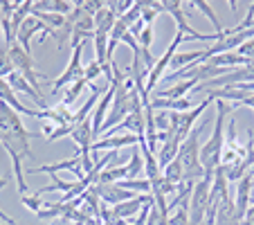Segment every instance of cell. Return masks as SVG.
I'll use <instances>...</instances> for the list:
<instances>
[{
  "instance_id": "obj_8",
  "label": "cell",
  "mask_w": 254,
  "mask_h": 225,
  "mask_svg": "<svg viewBox=\"0 0 254 225\" xmlns=\"http://www.w3.org/2000/svg\"><path fill=\"white\" fill-rule=\"evenodd\" d=\"M146 135H133V133H124V135H104L99 142L92 144L90 151H120L124 147H137Z\"/></svg>"
},
{
  "instance_id": "obj_23",
  "label": "cell",
  "mask_w": 254,
  "mask_h": 225,
  "mask_svg": "<svg viewBox=\"0 0 254 225\" xmlns=\"http://www.w3.org/2000/svg\"><path fill=\"white\" fill-rule=\"evenodd\" d=\"M128 178V171H126V164H120V167H106L104 171L99 173V182L97 185H115V182Z\"/></svg>"
},
{
  "instance_id": "obj_7",
  "label": "cell",
  "mask_w": 254,
  "mask_h": 225,
  "mask_svg": "<svg viewBox=\"0 0 254 225\" xmlns=\"http://www.w3.org/2000/svg\"><path fill=\"white\" fill-rule=\"evenodd\" d=\"M36 32H43V39H41V43L45 41V36H48V34H52L43 23H41L39 18L29 16V18L25 20L23 25H20L18 34H16V43H18L27 54H32V39H34V34H36Z\"/></svg>"
},
{
  "instance_id": "obj_32",
  "label": "cell",
  "mask_w": 254,
  "mask_h": 225,
  "mask_svg": "<svg viewBox=\"0 0 254 225\" xmlns=\"http://www.w3.org/2000/svg\"><path fill=\"white\" fill-rule=\"evenodd\" d=\"M236 54H241V57H245V59H250V61H254V39L245 41V43L241 45L239 50H236Z\"/></svg>"
},
{
  "instance_id": "obj_20",
  "label": "cell",
  "mask_w": 254,
  "mask_h": 225,
  "mask_svg": "<svg viewBox=\"0 0 254 225\" xmlns=\"http://www.w3.org/2000/svg\"><path fill=\"white\" fill-rule=\"evenodd\" d=\"M216 225H241L236 219V207L234 198H225L216 207Z\"/></svg>"
},
{
  "instance_id": "obj_19",
  "label": "cell",
  "mask_w": 254,
  "mask_h": 225,
  "mask_svg": "<svg viewBox=\"0 0 254 225\" xmlns=\"http://www.w3.org/2000/svg\"><path fill=\"white\" fill-rule=\"evenodd\" d=\"M193 88H196V81H193V79H189V81H176L173 86L158 90L155 97H160V99H185L187 92H193Z\"/></svg>"
},
{
  "instance_id": "obj_4",
  "label": "cell",
  "mask_w": 254,
  "mask_h": 225,
  "mask_svg": "<svg viewBox=\"0 0 254 225\" xmlns=\"http://www.w3.org/2000/svg\"><path fill=\"white\" fill-rule=\"evenodd\" d=\"M183 41H185V34L176 29V39L171 41V45L164 50V54L158 59V61H155V66L151 68V72L146 75V81H144V92H146V97H151V92L155 90V86L160 83V79H164V70L169 68L173 54L178 52V48H180V43H183Z\"/></svg>"
},
{
  "instance_id": "obj_16",
  "label": "cell",
  "mask_w": 254,
  "mask_h": 225,
  "mask_svg": "<svg viewBox=\"0 0 254 225\" xmlns=\"http://www.w3.org/2000/svg\"><path fill=\"white\" fill-rule=\"evenodd\" d=\"M74 9V2L70 0H41L34 2L32 11H45V14H59V16H70Z\"/></svg>"
},
{
  "instance_id": "obj_35",
  "label": "cell",
  "mask_w": 254,
  "mask_h": 225,
  "mask_svg": "<svg viewBox=\"0 0 254 225\" xmlns=\"http://www.w3.org/2000/svg\"><path fill=\"white\" fill-rule=\"evenodd\" d=\"M205 225H214V223H205Z\"/></svg>"
},
{
  "instance_id": "obj_28",
  "label": "cell",
  "mask_w": 254,
  "mask_h": 225,
  "mask_svg": "<svg viewBox=\"0 0 254 225\" xmlns=\"http://www.w3.org/2000/svg\"><path fill=\"white\" fill-rule=\"evenodd\" d=\"M86 79H79L77 83H72V86H67V90H65V95H63V99H61V106H65V108H70L74 101L79 99V95L83 92V88H86Z\"/></svg>"
},
{
  "instance_id": "obj_34",
  "label": "cell",
  "mask_w": 254,
  "mask_h": 225,
  "mask_svg": "<svg viewBox=\"0 0 254 225\" xmlns=\"http://www.w3.org/2000/svg\"><path fill=\"white\" fill-rule=\"evenodd\" d=\"M241 225H254V203L250 205V210L245 212L243 219H241Z\"/></svg>"
},
{
  "instance_id": "obj_21",
  "label": "cell",
  "mask_w": 254,
  "mask_h": 225,
  "mask_svg": "<svg viewBox=\"0 0 254 225\" xmlns=\"http://www.w3.org/2000/svg\"><path fill=\"white\" fill-rule=\"evenodd\" d=\"M108 41H111V34H104V32H95V36H92V43H95V61L99 63L101 68L108 66Z\"/></svg>"
},
{
  "instance_id": "obj_25",
  "label": "cell",
  "mask_w": 254,
  "mask_h": 225,
  "mask_svg": "<svg viewBox=\"0 0 254 225\" xmlns=\"http://www.w3.org/2000/svg\"><path fill=\"white\" fill-rule=\"evenodd\" d=\"M50 178H52V182H50L48 187H41V189H36V196L39 194H48V192H61V194H67L74 189V180H61V178L57 176V173H50Z\"/></svg>"
},
{
  "instance_id": "obj_26",
  "label": "cell",
  "mask_w": 254,
  "mask_h": 225,
  "mask_svg": "<svg viewBox=\"0 0 254 225\" xmlns=\"http://www.w3.org/2000/svg\"><path fill=\"white\" fill-rule=\"evenodd\" d=\"M126 171H128V178H139L144 173V158H142V151L133 149V153H130V160L126 164Z\"/></svg>"
},
{
  "instance_id": "obj_33",
  "label": "cell",
  "mask_w": 254,
  "mask_h": 225,
  "mask_svg": "<svg viewBox=\"0 0 254 225\" xmlns=\"http://www.w3.org/2000/svg\"><path fill=\"white\" fill-rule=\"evenodd\" d=\"M7 185H9V178H7V176H0V189H2V187H7ZM0 221H2L5 225H18L14 219H11V216H7L5 212H2V207H0Z\"/></svg>"
},
{
  "instance_id": "obj_22",
  "label": "cell",
  "mask_w": 254,
  "mask_h": 225,
  "mask_svg": "<svg viewBox=\"0 0 254 225\" xmlns=\"http://www.w3.org/2000/svg\"><path fill=\"white\" fill-rule=\"evenodd\" d=\"M120 187H124V189H128V192L137 194V196H146V194H151V180L146 176L144 178H124V180H120Z\"/></svg>"
},
{
  "instance_id": "obj_18",
  "label": "cell",
  "mask_w": 254,
  "mask_h": 225,
  "mask_svg": "<svg viewBox=\"0 0 254 225\" xmlns=\"http://www.w3.org/2000/svg\"><path fill=\"white\" fill-rule=\"evenodd\" d=\"M36 117H39V120H50L57 126H72V117H74V113H70V108H65V106L59 104L57 108L39 110V115Z\"/></svg>"
},
{
  "instance_id": "obj_6",
  "label": "cell",
  "mask_w": 254,
  "mask_h": 225,
  "mask_svg": "<svg viewBox=\"0 0 254 225\" xmlns=\"http://www.w3.org/2000/svg\"><path fill=\"white\" fill-rule=\"evenodd\" d=\"M0 131H7V133L20 135V138H27V140L36 138V133L25 129L23 122H20V115L5 101H0Z\"/></svg>"
},
{
  "instance_id": "obj_17",
  "label": "cell",
  "mask_w": 254,
  "mask_h": 225,
  "mask_svg": "<svg viewBox=\"0 0 254 225\" xmlns=\"http://www.w3.org/2000/svg\"><path fill=\"white\" fill-rule=\"evenodd\" d=\"M117 18H120V16H117L115 7L106 2L104 9H99V11L95 14V32L111 34L113 27H115V23H117Z\"/></svg>"
},
{
  "instance_id": "obj_31",
  "label": "cell",
  "mask_w": 254,
  "mask_h": 225,
  "mask_svg": "<svg viewBox=\"0 0 254 225\" xmlns=\"http://www.w3.org/2000/svg\"><path fill=\"white\" fill-rule=\"evenodd\" d=\"M20 203H23L29 212H34V214H39V212L43 210V203H41V198L36 196V194H34V196H20Z\"/></svg>"
},
{
  "instance_id": "obj_9",
  "label": "cell",
  "mask_w": 254,
  "mask_h": 225,
  "mask_svg": "<svg viewBox=\"0 0 254 225\" xmlns=\"http://www.w3.org/2000/svg\"><path fill=\"white\" fill-rule=\"evenodd\" d=\"M59 171H72L77 178H83V176H86V171H83L81 153H77L74 158H70V160L54 162V164H41V167H32L27 173H59Z\"/></svg>"
},
{
  "instance_id": "obj_2",
  "label": "cell",
  "mask_w": 254,
  "mask_h": 225,
  "mask_svg": "<svg viewBox=\"0 0 254 225\" xmlns=\"http://www.w3.org/2000/svg\"><path fill=\"white\" fill-rule=\"evenodd\" d=\"M207 129V120L198 122L196 126H193V131L187 135V140H185L183 144H180V151H178V160L183 162V171H185V182H198L202 176H205V169H202L200 164V147H198V142H200V135L202 131Z\"/></svg>"
},
{
  "instance_id": "obj_36",
  "label": "cell",
  "mask_w": 254,
  "mask_h": 225,
  "mask_svg": "<svg viewBox=\"0 0 254 225\" xmlns=\"http://www.w3.org/2000/svg\"><path fill=\"white\" fill-rule=\"evenodd\" d=\"M0 225H5V223H0Z\"/></svg>"
},
{
  "instance_id": "obj_15",
  "label": "cell",
  "mask_w": 254,
  "mask_h": 225,
  "mask_svg": "<svg viewBox=\"0 0 254 225\" xmlns=\"http://www.w3.org/2000/svg\"><path fill=\"white\" fill-rule=\"evenodd\" d=\"M149 196L151 194H146V196H135V198H130V201H124V203H120V205L111 207L113 216H115V219H122V221L133 219V216H137L139 212H142L144 203H146V198Z\"/></svg>"
},
{
  "instance_id": "obj_12",
  "label": "cell",
  "mask_w": 254,
  "mask_h": 225,
  "mask_svg": "<svg viewBox=\"0 0 254 225\" xmlns=\"http://www.w3.org/2000/svg\"><path fill=\"white\" fill-rule=\"evenodd\" d=\"M7 83H9V86L14 88V92H23V95H27L29 99H32L34 104L39 106L41 110H45V108H48V101H45V95H43V92L34 90V88L29 86V81H27V79H23V77H20V75H18V72H16V70L11 72L9 77H7Z\"/></svg>"
},
{
  "instance_id": "obj_14",
  "label": "cell",
  "mask_w": 254,
  "mask_h": 225,
  "mask_svg": "<svg viewBox=\"0 0 254 225\" xmlns=\"http://www.w3.org/2000/svg\"><path fill=\"white\" fill-rule=\"evenodd\" d=\"M0 101H5V104H9L11 108L18 113V115H29V117H36L39 115V110H34V108H27V106L23 104V101L16 97L14 88L7 83V79H0Z\"/></svg>"
},
{
  "instance_id": "obj_3",
  "label": "cell",
  "mask_w": 254,
  "mask_h": 225,
  "mask_svg": "<svg viewBox=\"0 0 254 225\" xmlns=\"http://www.w3.org/2000/svg\"><path fill=\"white\" fill-rule=\"evenodd\" d=\"M9 59H11V63H14V70L18 72L23 79H27L29 86H32L34 90L41 92V81H48V77H41V75H39L32 54H27L18 43H14L9 48Z\"/></svg>"
},
{
  "instance_id": "obj_10",
  "label": "cell",
  "mask_w": 254,
  "mask_h": 225,
  "mask_svg": "<svg viewBox=\"0 0 254 225\" xmlns=\"http://www.w3.org/2000/svg\"><path fill=\"white\" fill-rule=\"evenodd\" d=\"M115 90L117 86L115 83H111V88L101 95V99L97 101V108H95V115L90 117L92 120V133H95V138H99L101 135V126H104L106 117H108V108L113 106V99H115Z\"/></svg>"
},
{
  "instance_id": "obj_11",
  "label": "cell",
  "mask_w": 254,
  "mask_h": 225,
  "mask_svg": "<svg viewBox=\"0 0 254 225\" xmlns=\"http://www.w3.org/2000/svg\"><path fill=\"white\" fill-rule=\"evenodd\" d=\"M97 194H99L101 203H106V205H120V203L124 201H130V198H135L137 194L128 192V189H124V187H120V182H115V185H95Z\"/></svg>"
},
{
  "instance_id": "obj_13",
  "label": "cell",
  "mask_w": 254,
  "mask_h": 225,
  "mask_svg": "<svg viewBox=\"0 0 254 225\" xmlns=\"http://www.w3.org/2000/svg\"><path fill=\"white\" fill-rule=\"evenodd\" d=\"M70 138H72V142L81 149V155H90V149H92V144H95L92 140H97L95 133H92V120H86V122H81V124L72 126Z\"/></svg>"
},
{
  "instance_id": "obj_29",
  "label": "cell",
  "mask_w": 254,
  "mask_h": 225,
  "mask_svg": "<svg viewBox=\"0 0 254 225\" xmlns=\"http://www.w3.org/2000/svg\"><path fill=\"white\" fill-rule=\"evenodd\" d=\"M11 72H14V63L9 59V48L2 45L0 48V79H7Z\"/></svg>"
},
{
  "instance_id": "obj_30",
  "label": "cell",
  "mask_w": 254,
  "mask_h": 225,
  "mask_svg": "<svg viewBox=\"0 0 254 225\" xmlns=\"http://www.w3.org/2000/svg\"><path fill=\"white\" fill-rule=\"evenodd\" d=\"M101 75H104V68H101L99 63L95 61V59H92V61L86 66V70H83V79H86L88 83L95 81V79H97V77H101Z\"/></svg>"
},
{
  "instance_id": "obj_5",
  "label": "cell",
  "mask_w": 254,
  "mask_h": 225,
  "mask_svg": "<svg viewBox=\"0 0 254 225\" xmlns=\"http://www.w3.org/2000/svg\"><path fill=\"white\" fill-rule=\"evenodd\" d=\"M86 43H88V41H86ZM86 43L77 45V48H72L74 52H72V59H70V63H67V68L63 70L61 77L52 81V90L54 92L61 90V88L72 86V83H77L79 79H83V70H86V68L81 66V54H83V48H86Z\"/></svg>"
},
{
  "instance_id": "obj_27",
  "label": "cell",
  "mask_w": 254,
  "mask_h": 225,
  "mask_svg": "<svg viewBox=\"0 0 254 225\" xmlns=\"http://www.w3.org/2000/svg\"><path fill=\"white\" fill-rule=\"evenodd\" d=\"M162 176L167 178V180H171V182H176V185H180V182H185V171H183V162L180 160H171V162L164 167V171H162Z\"/></svg>"
},
{
  "instance_id": "obj_1",
  "label": "cell",
  "mask_w": 254,
  "mask_h": 225,
  "mask_svg": "<svg viewBox=\"0 0 254 225\" xmlns=\"http://www.w3.org/2000/svg\"><path fill=\"white\" fill-rule=\"evenodd\" d=\"M234 110L236 108L230 106L227 101H218V104H216L214 133H211V138L205 142V147L200 149V164H202L207 176H211L216 169L221 167L223 149H225V124H227V117H230Z\"/></svg>"
},
{
  "instance_id": "obj_24",
  "label": "cell",
  "mask_w": 254,
  "mask_h": 225,
  "mask_svg": "<svg viewBox=\"0 0 254 225\" xmlns=\"http://www.w3.org/2000/svg\"><path fill=\"white\" fill-rule=\"evenodd\" d=\"M189 7H193V9H198V11H202L205 14V18L209 20L211 25H214V29H216V34H221V36H225V27H223L221 23H218V16L214 14V9H211L209 5H207L205 0H193V2H187Z\"/></svg>"
}]
</instances>
